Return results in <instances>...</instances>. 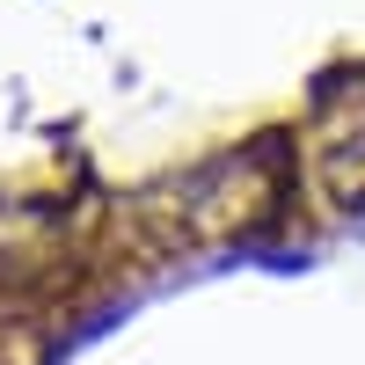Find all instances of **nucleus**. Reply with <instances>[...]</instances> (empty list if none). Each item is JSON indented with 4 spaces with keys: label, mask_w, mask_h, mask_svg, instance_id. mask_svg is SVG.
Masks as SVG:
<instances>
[{
    "label": "nucleus",
    "mask_w": 365,
    "mask_h": 365,
    "mask_svg": "<svg viewBox=\"0 0 365 365\" xmlns=\"http://www.w3.org/2000/svg\"><path fill=\"white\" fill-rule=\"evenodd\" d=\"M322 182H329V197H358L365 190V132H344L336 146H329Z\"/></svg>",
    "instance_id": "1"
}]
</instances>
